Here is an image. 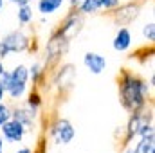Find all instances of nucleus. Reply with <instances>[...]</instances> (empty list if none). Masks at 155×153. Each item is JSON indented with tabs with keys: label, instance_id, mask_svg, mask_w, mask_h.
I'll list each match as a JSON object with an SVG mask.
<instances>
[{
	"label": "nucleus",
	"instance_id": "1",
	"mask_svg": "<svg viewBox=\"0 0 155 153\" xmlns=\"http://www.w3.org/2000/svg\"><path fill=\"white\" fill-rule=\"evenodd\" d=\"M150 92V86L141 81L134 74H124L121 81V99L128 112H137L146 103V96Z\"/></svg>",
	"mask_w": 155,
	"mask_h": 153
},
{
	"label": "nucleus",
	"instance_id": "2",
	"mask_svg": "<svg viewBox=\"0 0 155 153\" xmlns=\"http://www.w3.org/2000/svg\"><path fill=\"white\" fill-rule=\"evenodd\" d=\"M29 45V38L22 31H13L0 41V58H5L9 52H22Z\"/></svg>",
	"mask_w": 155,
	"mask_h": 153
},
{
	"label": "nucleus",
	"instance_id": "3",
	"mask_svg": "<svg viewBox=\"0 0 155 153\" xmlns=\"http://www.w3.org/2000/svg\"><path fill=\"white\" fill-rule=\"evenodd\" d=\"M2 135H4V139L5 141H9V142H20L22 139H24V135H25V128H24V124L20 122V121H16V119H9V121H5L4 124H2Z\"/></svg>",
	"mask_w": 155,
	"mask_h": 153
},
{
	"label": "nucleus",
	"instance_id": "4",
	"mask_svg": "<svg viewBox=\"0 0 155 153\" xmlns=\"http://www.w3.org/2000/svg\"><path fill=\"white\" fill-rule=\"evenodd\" d=\"M74 135H76V130L67 119H60L52 128V137L58 144H69L74 139Z\"/></svg>",
	"mask_w": 155,
	"mask_h": 153
},
{
	"label": "nucleus",
	"instance_id": "5",
	"mask_svg": "<svg viewBox=\"0 0 155 153\" xmlns=\"http://www.w3.org/2000/svg\"><path fill=\"white\" fill-rule=\"evenodd\" d=\"M83 61H85V67L92 74H101L107 69V60L101 54H97V52H87Z\"/></svg>",
	"mask_w": 155,
	"mask_h": 153
},
{
	"label": "nucleus",
	"instance_id": "6",
	"mask_svg": "<svg viewBox=\"0 0 155 153\" xmlns=\"http://www.w3.org/2000/svg\"><path fill=\"white\" fill-rule=\"evenodd\" d=\"M11 117L16 119V121H20L24 126H29V124H33V121H35V117H36V108L31 106V105L20 106V108H16V110L11 114Z\"/></svg>",
	"mask_w": 155,
	"mask_h": 153
},
{
	"label": "nucleus",
	"instance_id": "7",
	"mask_svg": "<svg viewBox=\"0 0 155 153\" xmlns=\"http://www.w3.org/2000/svg\"><path fill=\"white\" fill-rule=\"evenodd\" d=\"M116 20L119 24H130L135 16H137V13H139V7L137 5H132V4H128V5H123V7H119L116 11Z\"/></svg>",
	"mask_w": 155,
	"mask_h": 153
},
{
	"label": "nucleus",
	"instance_id": "8",
	"mask_svg": "<svg viewBox=\"0 0 155 153\" xmlns=\"http://www.w3.org/2000/svg\"><path fill=\"white\" fill-rule=\"evenodd\" d=\"M130 45H132V34H130V31L128 29H119L116 38H114V49L119 50V52H123Z\"/></svg>",
	"mask_w": 155,
	"mask_h": 153
},
{
	"label": "nucleus",
	"instance_id": "9",
	"mask_svg": "<svg viewBox=\"0 0 155 153\" xmlns=\"http://www.w3.org/2000/svg\"><path fill=\"white\" fill-rule=\"evenodd\" d=\"M134 153H155V137L153 135L141 137V142H137Z\"/></svg>",
	"mask_w": 155,
	"mask_h": 153
},
{
	"label": "nucleus",
	"instance_id": "10",
	"mask_svg": "<svg viewBox=\"0 0 155 153\" xmlns=\"http://www.w3.org/2000/svg\"><path fill=\"white\" fill-rule=\"evenodd\" d=\"M63 5V0H40L38 2V9L43 15H51L54 11H58Z\"/></svg>",
	"mask_w": 155,
	"mask_h": 153
},
{
	"label": "nucleus",
	"instance_id": "11",
	"mask_svg": "<svg viewBox=\"0 0 155 153\" xmlns=\"http://www.w3.org/2000/svg\"><path fill=\"white\" fill-rule=\"evenodd\" d=\"M79 9L85 15H94V13H97L101 9V5H99L97 0H81L79 2Z\"/></svg>",
	"mask_w": 155,
	"mask_h": 153
},
{
	"label": "nucleus",
	"instance_id": "12",
	"mask_svg": "<svg viewBox=\"0 0 155 153\" xmlns=\"http://www.w3.org/2000/svg\"><path fill=\"white\" fill-rule=\"evenodd\" d=\"M33 20V9L29 7V4H24L18 7V22L20 24H29Z\"/></svg>",
	"mask_w": 155,
	"mask_h": 153
},
{
	"label": "nucleus",
	"instance_id": "13",
	"mask_svg": "<svg viewBox=\"0 0 155 153\" xmlns=\"http://www.w3.org/2000/svg\"><path fill=\"white\" fill-rule=\"evenodd\" d=\"M139 128H141V115H139V114H134V117L128 121V137L132 139L134 135H137Z\"/></svg>",
	"mask_w": 155,
	"mask_h": 153
},
{
	"label": "nucleus",
	"instance_id": "14",
	"mask_svg": "<svg viewBox=\"0 0 155 153\" xmlns=\"http://www.w3.org/2000/svg\"><path fill=\"white\" fill-rule=\"evenodd\" d=\"M143 34H144V38L148 40V41H153V40H155V25H153V22H152V24H148V25H144Z\"/></svg>",
	"mask_w": 155,
	"mask_h": 153
},
{
	"label": "nucleus",
	"instance_id": "15",
	"mask_svg": "<svg viewBox=\"0 0 155 153\" xmlns=\"http://www.w3.org/2000/svg\"><path fill=\"white\" fill-rule=\"evenodd\" d=\"M137 135H141V137H148V135H153V124H152V122H150V124H141V128H139Z\"/></svg>",
	"mask_w": 155,
	"mask_h": 153
},
{
	"label": "nucleus",
	"instance_id": "16",
	"mask_svg": "<svg viewBox=\"0 0 155 153\" xmlns=\"http://www.w3.org/2000/svg\"><path fill=\"white\" fill-rule=\"evenodd\" d=\"M9 119H11V110H9L5 105L0 103V126H2L5 121H9Z\"/></svg>",
	"mask_w": 155,
	"mask_h": 153
},
{
	"label": "nucleus",
	"instance_id": "17",
	"mask_svg": "<svg viewBox=\"0 0 155 153\" xmlns=\"http://www.w3.org/2000/svg\"><path fill=\"white\" fill-rule=\"evenodd\" d=\"M99 2V5L101 7H105V9H114L119 5V0H97Z\"/></svg>",
	"mask_w": 155,
	"mask_h": 153
},
{
	"label": "nucleus",
	"instance_id": "18",
	"mask_svg": "<svg viewBox=\"0 0 155 153\" xmlns=\"http://www.w3.org/2000/svg\"><path fill=\"white\" fill-rule=\"evenodd\" d=\"M40 74H41V70H40V65H33V67H31V76H33V79H35V81L40 77Z\"/></svg>",
	"mask_w": 155,
	"mask_h": 153
},
{
	"label": "nucleus",
	"instance_id": "19",
	"mask_svg": "<svg viewBox=\"0 0 155 153\" xmlns=\"http://www.w3.org/2000/svg\"><path fill=\"white\" fill-rule=\"evenodd\" d=\"M11 2H15V4H18V5H24V4H29L31 0H11Z\"/></svg>",
	"mask_w": 155,
	"mask_h": 153
},
{
	"label": "nucleus",
	"instance_id": "20",
	"mask_svg": "<svg viewBox=\"0 0 155 153\" xmlns=\"http://www.w3.org/2000/svg\"><path fill=\"white\" fill-rule=\"evenodd\" d=\"M16 153H33V151H31L29 148H22V150H18Z\"/></svg>",
	"mask_w": 155,
	"mask_h": 153
},
{
	"label": "nucleus",
	"instance_id": "21",
	"mask_svg": "<svg viewBox=\"0 0 155 153\" xmlns=\"http://www.w3.org/2000/svg\"><path fill=\"white\" fill-rule=\"evenodd\" d=\"M4 92H5V90H4V86L0 85V103H2V99H4Z\"/></svg>",
	"mask_w": 155,
	"mask_h": 153
},
{
	"label": "nucleus",
	"instance_id": "22",
	"mask_svg": "<svg viewBox=\"0 0 155 153\" xmlns=\"http://www.w3.org/2000/svg\"><path fill=\"white\" fill-rule=\"evenodd\" d=\"M2 148H4V139L0 137V153H4V150H2Z\"/></svg>",
	"mask_w": 155,
	"mask_h": 153
},
{
	"label": "nucleus",
	"instance_id": "23",
	"mask_svg": "<svg viewBox=\"0 0 155 153\" xmlns=\"http://www.w3.org/2000/svg\"><path fill=\"white\" fill-rule=\"evenodd\" d=\"M69 2H71V4H72V5H78V4H79V2H81V0H69Z\"/></svg>",
	"mask_w": 155,
	"mask_h": 153
},
{
	"label": "nucleus",
	"instance_id": "24",
	"mask_svg": "<svg viewBox=\"0 0 155 153\" xmlns=\"http://www.w3.org/2000/svg\"><path fill=\"white\" fill-rule=\"evenodd\" d=\"M4 72V65H2V61H0V74Z\"/></svg>",
	"mask_w": 155,
	"mask_h": 153
},
{
	"label": "nucleus",
	"instance_id": "25",
	"mask_svg": "<svg viewBox=\"0 0 155 153\" xmlns=\"http://www.w3.org/2000/svg\"><path fill=\"white\" fill-rule=\"evenodd\" d=\"M2 7H4V0H0V9H2Z\"/></svg>",
	"mask_w": 155,
	"mask_h": 153
},
{
	"label": "nucleus",
	"instance_id": "26",
	"mask_svg": "<svg viewBox=\"0 0 155 153\" xmlns=\"http://www.w3.org/2000/svg\"><path fill=\"white\" fill-rule=\"evenodd\" d=\"M126 153H134V151H132V150H130V151H126Z\"/></svg>",
	"mask_w": 155,
	"mask_h": 153
}]
</instances>
